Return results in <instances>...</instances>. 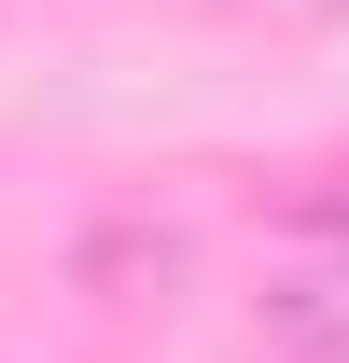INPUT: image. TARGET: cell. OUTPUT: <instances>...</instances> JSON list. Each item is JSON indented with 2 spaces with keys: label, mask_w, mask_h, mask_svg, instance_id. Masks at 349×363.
<instances>
[{
  "label": "cell",
  "mask_w": 349,
  "mask_h": 363,
  "mask_svg": "<svg viewBox=\"0 0 349 363\" xmlns=\"http://www.w3.org/2000/svg\"><path fill=\"white\" fill-rule=\"evenodd\" d=\"M265 335L294 363H349V196H307L265 252Z\"/></svg>",
  "instance_id": "6da1fadb"
}]
</instances>
